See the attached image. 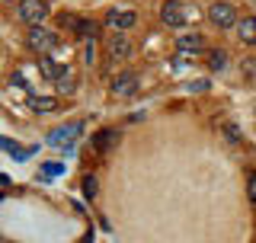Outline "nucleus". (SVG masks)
<instances>
[{
	"mask_svg": "<svg viewBox=\"0 0 256 243\" xmlns=\"http://www.w3.org/2000/svg\"><path fill=\"white\" fill-rule=\"evenodd\" d=\"M26 45L32 48V52H38L42 58H48V54L58 48V36H54L52 29H45V26H32L26 32Z\"/></svg>",
	"mask_w": 256,
	"mask_h": 243,
	"instance_id": "1",
	"label": "nucleus"
},
{
	"mask_svg": "<svg viewBox=\"0 0 256 243\" xmlns=\"http://www.w3.org/2000/svg\"><path fill=\"white\" fill-rule=\"evenodd\" d=\"M52 13L48 10L45 0H20V6H16V16H20L22 22L32 29V26H42V20Z\"/></svg>",
	"mask_w": 256,
	"mask_h": 243,
	"instance_id": "2",
	"label": "nucleus"
},
{
	"mask_svg": "<svg viewBox=\"0 0 256 243\" xmlns=\"http://www.w3.org/2000/svg\"><path fill=\"white\" fill-rule=\"evenodd\" d=\"M189 20H192V10L180 6V0H166V4L160 6V22H164V26H170V29L186 26Z\"/></svg>",
	"mask_w": 256,
	"mask_h": 243,
	"instance_id": "3",
	"label": "nucleus"
},
{
	"mask_svg": "<svg viewBox=\"0 0 256 243\" xmlns=\"http://www.w3.org/2000/svg\"><path fill=\"white\" fill-rule=\"evenodd\" d=\"M80 138V122H68V125H58L48 132V144H54V148H70V141H77Z\"/></svg>",
	"mask_w": 256,
	"mask_h": 243,
	"instance_id": "4",
	"label": "nucleus"
},
{
	"mask_svg": "<svg viewBox=\"0 0 256 243\" xmlns=\"http://www.w3.org/2000/svg\"><path fill=\"white\" fill-rule=\"evenodd\" d=\"M208 20L214 22L218 29H230V26H237V10L230 4H212V10H208Z\"/></svg>",
	"mask_w": 256,
	"mask_h": 243,
	"instance_id": "5",
	"label": "nucleus"
},
{
	"mask_svg": "<svg viewBox=\"0 0 256 243\" xmlns=\"http://www.w3.org/2000/svg\"><path fill=\"white\" fill-rule=\"evenodd\" d=\"M106 54H109V61H125L128 54H132V38L128 36H112L109 42H106Z\"/></svg>",
	"mask_w": 256,
	"mask_h": 243,
	"instance_id": "6",
	"label": "nucleus"
},
{
	"mask_svg": "<svg viewBox=\"0 0 256 243\" xmlns=\"http://www.w3.org/2000/svg\"><path fill=\"white\" fill-rule=\"evenodd\" d=\"M38 74H42L45 80H52V84H58L61 77L70 74V68L61 64V61H54V58H42V61H38Z\"/></svg>",
	"mask_w": 256,
	"mask_h": 243,
	"instance_id": "7",
	"label": "nucleus"
},
{
	"mask_svg": "<svg viewBox=\"0 0 256 243\" xmlns=\"http://www.w3.org/2000/svg\"><path fill=\"white\" fill-rule=\"evenodd\" d=\"M134 20H138V16H134L132 10H112V13L106 16L109 29H116V32H128V29L134 26Z\"/></svg>",
	"mask_w": 256,
	"mask_h": 243,
	"instance_id": "8",
	"label": "nucleus"
},
{
	"mask_svg": "<svg viewBox=\"0 0 256 243\" xmlns=\"http://www.w3.org/2000/svg\"><path fill=\"white\" fill-rule=\"evenodd\" d=\"M176 48H180V54H198L205 48V38L198 32H186V36L176 38Z\"/></svg>",
	"mask_w": 256,
	"mask_h": 243,
	"instance_id": "9",
	"label": "nucleus"
},
{
	"mask_svg": "<svg viewBox=\"0 0 256 243\" xmlns=\"http://www.w3.org/2000/svg\"><path fill=\"white\" fill-rule=\"evenodd\" d=\"M134 90H138V77L134 74H118L112 80V93L116 96H132Z\"/></svg>",
	"mask_w": 256,
	"mask_h": 243,
	"instance_id": "10",
	"label": "nucleus"
},
{
	"mask_svg": "<svg viewBox=\"0 0 256 243\" xmlns=\"http://www.w3.org/2000/svg\"><path fill=\"white\" fill-rule=\"evenodd\" d=\"M237 38L244 45H256V16H244L237 22Z\"/></svg>",
	"mask_w": 256,
	"mask_h": 243,
	"instance_id": "11",
	"label": "nucleus"
},
{
	"mask_svg": "<svg viewBox=\"0 0 256 243\" xmlns=\"http://www.w3.org/2000/svg\"><path fill=\"white\" fill-rule=\"evenodd\" d=\"M29 109L32 112H54L58 109V100H54V96H36V93H29Z\"/></svg>",
	"mask_w": 256,
	"mask_h": 243,
	"instance_id": "12",
	"label": "nucleus"
},
{
	"mask_svg": "<svg viewBox=\"0 0 256 243\" xmlns=\"http://www.w3.org/2000/svg\"><path fill=\"white\" fill-rule=\"evenodd\" d=\"M116 138H118V134L112 132V128H102V132H96V138H93V150H100V154L109 150L112 144H116Z\"/></svg>",
	"mask_w": 256,
	"mask_h": 243,
	"instance_id": "13",
	"label": "nucleus"
},
{
	"mask_svg": "<svg viewBox=\"0 0 256 243\" xmlns=\"http://www.w3.org/2000/svg\"><path fill=\"white\" fill-rule=\"evenodd\" d=\"M208 68H212L214 74H221V70L228 68V52H224V48H214V52H208Z\"/></svg>",
	"mask_w": 256,
	"mask_h": 243,
	"instance_id": "14",
	"label": "nucleus"
},
{
	"mask_svg": "<svg viewBox=\"0 0 256 243\" xmlns=\"http://www.w3.org/2000/svg\"><path fill=\"white\" fill-rule=\"evenodd\" d=\"M64 173V164H45L42 170H38V180H54V176Z\"/></svg>",
	"mask_w": 256,
	"mask_h": 243,
	"instance_id": "15",
	"label": "nucleus"
},
{
	"mask_svg": "<svg viewBox=\"0 0 256 243\" xmlns=\"http://www.w3.org/2000/svg\"><path fill=\"white\" fill-rule=\"evenodd\" d=\"M70 26H74L77 36H86V38H93L96 32H100V29H96V22H84V20H80V22H70Z\"/></svg>",
	"mask_w": 256,
	"mask_h": 243,
	"instance_id": "16",
	"label": "nucleus"
},
{
	"mask_svg": "<svg viewBox=\"0 0 256 243\" xmlns=\"http://www.w3.org/2000/svg\"><path fill=\"white\" fill-rule=\"evenodd\" d=\"M54 90H58L61 96H70V93H74V90H77V84H74V77H70V74H68V77H61V80H58V84H54Z\"/></svg>",
	"mask_w": 256,
	"mask_h": 243,
	"instance_id": "17",
	"label": "nucleus"
},
{
	"mask_svg": "<svg viewBox=\"0 0 256 243\" xmlns=\"http://www.w3.org/2000/svg\"><path fill=\"white\" fill-rule=\"evenodd\" d=\"M84 196L96 198V176H86V180H84Z\"/></svg>",
	"mask_w": 256,
	"mask_h": 243,
	"instance_id": "18",
	"label": "nucleus"
},
{
	"mask_svg": "<svg viewBox=\"0 0 256 243\" xmlns=\"http://www.w3.org/2000/svg\"><path fill=\"white\" fill-rule=\"evenodd\" d=\"M246 196H250V202L256 205V170H253L250 176H246Z\"/></svg>",
	"mask_w": 256,
	"mask_h": 243,
	"instance_id": "19",
	"label": "nucleus"
},
{
	"mask_svg": "<svg viewBox=\"0 0 256 243\" xmlns=\"http://www.w3.org/2000/svg\"><path fill=\"white\" fill-rule=\"evenodd\" d=\"M0 148H4L6 154H13V157L22 150V148H16V141H13V138H0Z\"/></svg>",
	"mask_w": 256,
	"mask_h": 243,
	"instance_id": "20",
	"label": "nucleus"
},
{
	"mask_svg": "<svg viewBox=\"0 0 256 243\" xmlns=\"http://www.w3.org/2000/svg\"><path fill=\"white\" fill-rule=\"evenodd\" d=\"M224 134H228V141H230V144H237V141H240V128H237V125H224Z\"/></svg>",
	"mask_w": 256,
	"mask_h": 243,
	"instance_id": "21",
	"label": "nucleus"
},
{
	"mask_svg": "<svg viewBox=\"0 0 256 243\" xmlns=\"http://www.w3.org/2000/svg\"><path fill=\"white\" fill-rule=\"evenodd\" d=\"M186 90H192V93H205V90H208V80H192Z\"/></svg>",
	"mask_w": 256,
	"mask_h": 243,
	"instance_id": "22",
	"label": "nucleus"
}]
</instances>
